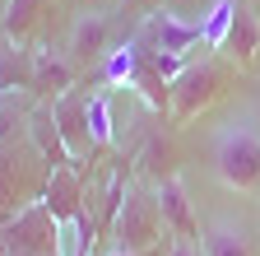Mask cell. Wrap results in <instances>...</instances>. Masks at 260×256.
Instances as JSON below:
<instances>
[{
	"instance_id": "6da1fadb",
	"label": "cell",
	"mask_w": 260,
	"mask_h": 256,
	"mask_svg": "<svg viewBox=\"0 0 260 256\" xmlns=\"http://www.w3.org/2000/svg\"><path fill=\"white\" fill-rule=\"evenodd\" d=\"M214 177L228 191L255 196V191H260V131L228 121L223 131L214 135Z\"/></svg>"
},
{
	"instance_id": "7a4b0ae2",
	"label": "cell",
	"mask_w": 260,
	"mask_h": 256,
	"mask_svg": "<svg viewBox=\"0 0 260 256\" xmlns=\"http://www.w3.org/2000/svg\"><path fill=\"white\" fill-rule=\"evenodd\" d=\"M162 214H158V201H153V191H140V186H130L125 191V201L112 219V251H153L162 247Z\"/></svg>"
},
{
	"instance_id": "3957f363",
	"label": "cell",
	"mask_w": 260,
	"mask_h": 256,
	"mask_svg": "<svg viewBox=\"0 0 260 256\" xmlns=\"http://www.w3.org/2000/svg\"><path fill=\"white\" fill-rule=\"evenodd\" d=\"M223 89V75L214 61H190V66L168 84V103H172V117L177 121H195Z\"/></svg>"
},
{
	"instance_id": "277c9868",
	"label": "cell",
	"mask_w": 260,
	"mask_h": 256,
	"mask_svg": "<svg viewBox=\"0 0 260 256\" xmlns=\"http://www.w3.org/2000/svg\"><path fill=\"white\" fill-rule=\"evenodd\" d=\"M56 229H60V223L51 219V210L42 201H32V205H23L5 223L0 247H5V251H56Z\"/></svg>"
},
{
	"instance_id": "5b68a950",
	"label": "cell",
	"mask_w": 260,
	"mask_h": 256,
	"mask_svg": "<svg viewBox=\"0 0 260 256\" xmlns=\"http://www.w3.org/2000/svg\"><path fill=\"white\" fill-rule=\"evenodd\" d=\"M153 201H158V214H162V229L172 238H186V242H200V219H195V205H190V191L181 177H158L153 182Z\"/></svg>"
},
{
	"instance_id": "8992f818",
	"label": "cell",
	"mask_w": 260,
	"mask_h": 256,
	"mask_svg": "<svg viewBox=\"0 0 260 256\" xmlns=\"http://www.w3.org/2000/svg\"><path fill=\"white\" fill-rule=\"evenodd\" d=\"M51 121L56 131L65 140V149H70V158L79 163V158H88L98 145H93V131H88V93H60V98H51Z\"/></svg>"
},
{
	"instance_id": "52a82bcc",
	"label": "cell",
	"mask_w": 260,
	"mask_h": 256,
	"mask_svg": "<svg viewBox=\"0 0 260 256\" xmlns=\"http://www.w3.org/2000/svg\"><path fill=\"white\" fill-rule=\"evenodd\" d=\"M56 223H70L88 210V196H84V182H79V168L75 163H60V168H47V186L38 196Z\"/></svg>"
},
{
	"instance_id": "ba28073f",
	"label": "cell",
	"mask_w": 260,
	"mask_h": 256,
	"mask_svg": "<svg viewBox=\"0 0 260 256\" xmlns=\"http://www.w3.org/2000/svg\"><path fill=\"white\" fill-rule=\"evenodd\" d=\"M140 42H149V51H168V56H186V51H190L195 42H205V28H200V23H181L177 14L158 10V14H149V23H144Z\"/></svg>"
},
{
	"instance_id": "9c48e42d",
	"label": "cell",
	"mask_w": 260,
	"mask_h": 256,
	"mask_svg": "<svg viewBox=\"0 0 260 256\" xmlns=\"http://www.w3.org/2000/svg\"><path fill=\"white\" fill-rule=\"evenodd\" d=\"M32 93L42 98H60V93L75 89V56H65L56 47H38L32 51Z\"/></svg>"
},
{
	"instance_id": "30bf717a",
	"label": "cell",
	"mask_w": 260,
	"mask_h": 256,
	"mask_svg": "<svg viewBox=\"0 0 260 256\" xmlns=\"http://www.w3.org/2000/svg\"><path fill=\"white\" fill-rule=\"evenodd\" d=\"M112 42V14L107 10H84L70 28V56L75 61H103Z\"/></svg>"
},
{
	"instance_id": "8fae6325",
	"label": "cell",
	"mask_w": 260,
	"mask_h": 256,
	"mask_svg": "<svg viewBox=\"0 0 260 256\" xmlns=\"http://www.w3.org/2000/svg\"><path fill=\"white\" fill-rule=\"evenodd\" d=\"M255 47H260V14L246 5V0H237V14H233V28H228L223 51L233 56L237 66H251V61H255Z\"/></svg>"
},
{
	"instance_id": "7c38bea8",
	"label": "cell",
	"mask_w": 260,
	"mask_h": 256,
	"mask_svg": "<svg viewBox=\"0 0 260 256\" xmlns=\"http://www.w3.org/2000/svg\"><path fill=\"white\" fill-rule=\"evenodd\" d=\"M205 256H251V238L242 219H209V229L200 233Z\"/></svg>"
},
{
	"instance_id": "4fadbf2b",
	"label": "cell",
	"mask_w": 260,
	"mask_h": 256,
	"mask_svg": "<svg viewBox=\"0 0 260 256\" xmlns=\"http://www.w3.org/2000/svg\"><path fill=\"white\" fill-rule=\"evenodd\" d=\"M28 135L38 140V154L47 158L51 168L75 163V158H70V149H65V140H60V131H56V121H51V103H47V107H38V112L28 117Z\"/></svg>"
},
{
	"instance_id": "5bb4252c",
	"label": "cell",
	"mask_w": 260,
	"mask_h": 256,
	"mask_svg": "<svg viewBox=\"0 0 260 256\" xmlns=\"http://www.w3.org/2000/svg\"><path fill=\"white\" fill-rule=\"evenodd\" d=\"M140 70H144V51H140V38H130V42H121L116 51H107L103 56V79L116 89V84H135L140 79Z\"/></svg>"
},
{
	"instance_id": "9a60e30c",
	"label": "cell",
	"mask_w": 260,
	"mask_h": 256,
	"mask_svg": "<svg viewBox=\"0 0 260 256\" xmlns=\"http://www.w3.org/2000/svg\"><path fill=\"white\" fill-rule=\"evenodd\" d=\"M32 84V51H23L19 42L0 47V93H14Z\"/></svg>"
},
{
	"instance_id": "2e32d148",
	"label": "cell",
	"mask_w": 260,
	"mask_h": 256,
	"mask_svg": "<svg viewBox=\"0 0 260 256\" xmlns=\"http://www.w3.org/2000/svg\"><path fill=\"white\" fill-rule=\"evenodd\" d=\"M88 131H93V145L107 149L112 145V89H98L88 98Z\"/></svg>"
},
{
	"instance_id": "e0dca14e",
	"label": "cell",
	"mask_w": 260,
	"mask_h": 256,
	"mask_svg": "<svg viewBox=\"0 0 260 256\" xmlns=\"http://www.w3.org/2000/svg\"><path fill=\"white\" fill-rule=\"evenodd\" d=\"M233 14H237V0H214V10L200 19V28H205V47H218V51H223L228 28H233Z\"/></svg>"
},
{
	"instance_id": "ac0fdd59",
	"label": "cell",
	"mask_w": 260,
	"mask_h": 256,
	"mask_svg": "<svg viewBox=\"0 0 260 256\" xmlns=\"http://www.w3.org/2000/svg\"><path fill=\"white\" fill-rule=\"evenodd\" d=\"M38 10H42V0H5V19H0L5 38H10V42H19V38L28 33V28H32Z\"/></svg>"
},
{
	"instance_id": "d6986e66",
	"label": "cell",
	"mask_w": 260,
	"mask_h": 256,
	"mask_svg": "<svg viewBox=\"0 0 260 256\" xmlns=\"http://www.w3.org/2000/svg\"><path fill=\"white\" fill-rule=\"evenodd\" d=\"M168 256H205V251H200V242H186V238H172Z\"/></svg>"
},
{
	"instance_id": "ffe728a7",
	"label": "cell",
	"mask_w": 260,
	"mask_h": 256,
	"mask_svg": "<svg viewBox=\"0 0 260 256\" xmlns=\"http://www.w3.org/2000/svg\"><path fill=\"white\" fill-rule=\"evenodd\" d=\"M107 256H162V247H153V251H107Z\"/></svg>"
},
{
	"instance_id": "44dd1931",
	"label": "cell",
	"mask_w": 260,
	"mask_h": 256,
	"mask_svg": "<svg viewBox=\"0 0 260 256\" xmlns=\"http://www.w3.org/2000/svg\"><path fill=\"white\" fill-rule=\"evenodd\" d=\"M5 256H56V251H5Z\"/></svg>"
},
{
	"instance_id": "7402d4cb",
	"label": "cell",
	"mask_w": 260,
	"mask_h": 256,
	"mask_svg": "<svg viewBox=\"0 0 260 256\" xmlns=\"http://www.w3.org/2000/svg\"><path fill=\"white\" fill-rule=\"evenodd\" d=\"M255 196H260V191H255Z\"/></svg>"
}]
</instances>
